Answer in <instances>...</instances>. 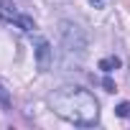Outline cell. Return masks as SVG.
<instances>
[{"label": "cell", "instance_id": "cell-7", "mask_svg": "<svg viewBox=\"0 0 130 130\" xmlns=\"http://www.w3.org/2000/svg\"><path fill=\"white\" fill-rule=\"evenodd\" d=\"M89 5L97 8V10H105V8L110 5V0H89Z\"/></svg>", "mask_w": 130, "mask_h": 130}, {"label": "cell", "instance_id": "cell-1", "mask_svg": "<svg viewBox=\"0 0 130 130\" xmlns=\"http://www.w3.org/2000/svg\"><path fill=\"white\" fill-rule=\"evenodd\" d=\"M48 107L61 120L79 127H92L100 120V105L94 94L82 87H59L56 92L48 94Z\"/></svg>", "mask_w": 130, "mask_h": 130}, {"label": "cell", "instance_id": "cell-3", "mask_svg": "<svg viewBox=\"0 0 130 130\" xmlns=\"http://www.w3.org/2000/svg\"><path fill=\"white\" fill-rule=\"evenodd\" d=\"M36 56H38V72H46L48 64H51V46L48 41H38V48H36Z\"/></svg>", "mask_w": 130, "mask_h": 130}, {"label": "cell", "instance_id": "cell-8", "mask_svg": "<svg viewBox=\"0 0 130 130\" xmlns=\"http://www.w3.org/2000/svg\"><path fill=\"white\" fill-rule=\"evenodd\" d=\"M105 89H107V92H115V84H112V79H105Z\"/></svg>", "mask_w": 130, "mask_h": 130}, {"label": "cell", "instance_id": "cell-2", "mask_svg": "<svg viewBox=\"0 0 130 130\" xmlns=\"http://www.w3.org/2000/svg\"><path fill=\"white\" fill-rule=\"evenodd\" d=\"M0 15H3L8 23H15L18 28H23L26 33H31V31H36V23H33V18L31 15H26V13H21L10 0H3L0 3Z\"/></svg>", "mask_w": 130, "mask_h": 130}, {"label": "cell", "instance_id": "cell-4", "mask_svg": "<svg viewBox=\"0 0 130 130\" xmlns=\"http://www.w3.org/2000/svg\"><path fill=\"white\" fill-rule=\"evenodd\" d=\"M117 67H120V59H117V56H105V59H100V69L107 72V74L115 72Z\"/></svg>", "mask_w": 130, "mask_h": 130}, {"label": "cell", "instance_id": "cell-5", "mask_svg": "<svg viewBox=\"0 0 130 130\" xmlns=\"http://www.w3.org/2000/svg\"><path fill=\"white\" fill-rule=\"evenodd\" d=\"M115 112H117L120 117H130V102H120V105L115 107Z\"/></svg>", "mask_w": 130, "mask_h": 130}, {"label": "cell", "instance_id": "cell-6", "mask_svg": "<svg viewBox=\"0 0 130 130\" xmlns=\"http://www.w3.org/2000/svg\"><path fill=\"white\" fill-rule=\"evenodd\" d=\"M0 107H10V94L3 84H0Z\"/></svg>", "mask_w": 130, "mask_h": 130}]
</instances>
